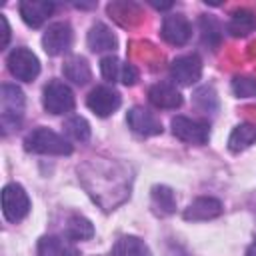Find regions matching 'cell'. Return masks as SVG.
<instances>
[{
    "label": "cell",
    "mask_w": 256,
    "mask_h": 256,
    "mask_svg": "<svg viewBox=\"0 0 256 256\" xmlns=\"http://www.w3.org/2000/svg\"><path fill=\"white\" fill-rule=\"evenodd\" d=\"M24 150L32 154H52V156H68L72 154V144L52 132L50 128H36L24 138Z\"/></svg>",
    "instance_id": "1"
},
{
    "label": "cell",
    "mask_w": 256,
    "mask_h": 256,
    "mask_svg": "<svg viewBox=\"0 0 256 256\" xmlns=\"http://www.w3.org/2000/svg\"><path fill=\"white\" fill-rule=\"evenodd\" d=\"M24 116V92L14 84H2L0 88V122L4 134L20 126Z\"/></svg>",
    "instance_id": "2"
},
{
    "label": "cell",
    "mask_w": 256,
    "mask_h": 256,
    "mask_svg": "<svg viewBox=\"0 0 256 256\" xmlns=\"http://www.w3.org/2000/svg\"><path fill=\"white\" fill-rule=\"evenodd\" d=\"M30 212V198L26 190L12 182L2 188V214L8 222H20Z\"/></svg>",
    "instance_id": "3"
},
{
    "label": "cell",
    "mask_w": 256,
    "mask_h": 256,
    "mask_svg": "<svg viewBox=\"0 0 256 256\" xmlns=\"http://www.w3.org/2000/svg\"><path fill=\"white\" fill-rule=\"evenodd\" d=\"M8 70L14 78L22 82H32L40 74V62L36 54L28 48H14L6 58Z\"/></svg>",
    "instance_id": "4"
},
{
    "label": "cell",
    "mask_w": 256,
    "mask_h": 256,
    "mask_svg": "<svg viewBox=\"0 0 256 256\" xmlns=\"http://www.w3.org/2000/svg\"><path fill=\"white\" fill-rule=\"evenodd\" d=\"M42 104L50 114H66L74 110V94L64 82L50 80L44 86Z\"/></svg>",
    "instance_id": "5"
},
{
    "label": "cell",
    "mask_w": 256,
    "mask_h": 256,
    "mask_svg": "<svg viewBox=\"0 0 256 256\" xmlns=\"http://www.w3.org/2000/svg\"><path fill=\"white\" fill-rule=\"evenodd\" d=\"M172 132L182 142L206 144L210 138V124L204 120L188 118V116H176V118H172Z\"/></svg>",
    "instance_id": "6"
},
{
    "label": "cell",
    "mask_w": 256,
    "mask_h": 256,
    "mask_svg": "<svg viewBox=\"0 0 256 256\" xmlns=\"http://www.w3.org/2000/svg\"><path fill=\"white\" fill-rule=\"evenodd\" d=\"M86 104H88V108H90L96 116L106 118V116L114 114V112L120 108L122 98H120V94H118L114 88H110V86H96V88L88 94Z\"/></svg>",
    "instance_id": "7"
},
{
    "label": "cell",
    "mask_w": 256,
    "mask_h": 256,
    "mask_svg": "<svg viewBox=\"0 0 256 256\" xmlns=\"http://www.w3.org/2000/svg\"><path fill=\"white\" fill-rule=\"evenodd\" d=\"M170 76L174 82H178L182 86H190V84L198 82L202 76V60L196 54L178 56L170 64Z\"/></svg>",
    "instance_id": "8"
},
{
    "label": "cell",
    "mask_w": 256,
    "mask_h": 256,
    "mask_svg": "<svg viewBox=\"0 0 256 256\" xmlns=\"http://www.w3.org/2000/svg\"><path fill=\"white\" fill-rule=\"evenodd\" d=\"M72 44V28L66 22H54L48 26V30L42 36V46L46 54L58 56L64 54Z\"/></svg>",
    "instance_id": "9"
},
{
    "label": "cell",
    "mask_w": 256,
    "mask_h": 256,
    "mask_svg": "<svg viewBox=\"0 0 256 256\" xmlns=\"http://www.w3.org/2000/svg\"><path fill=\"white\" fill-rule=\"evenodd\" d=\"M126 122H128L130 130L140 134V136H158V134H162L160 120L142 106H134L132 110H128Z\"/></svg>",
    "instance_id": "10"
},
{
    "label": "cell",
    "mask_w": 256,
    "mask_h": 256,
    "mask_svg": "<svg viewBox=\"0 0 256 256\" xmlns=\"http://www.w3.org/2000/svg\"><path fill=\"white\" fill-rule=\"evenodd\" d=\"M162 38L172 46H184L192 36V26L182 14H170L162 22Z\"/></svg>",
    "instance_id": "11"
},
{
    "label": "cell",
    "mask_w": 256,
    "mask_h": 256,
    "mask_svg": "<svg viewBox=\"0 0 256 256\" xmlns=\"http://www.w3.org/2000/svg\"><path fill=\"white\" fill-rule=\"evenodd\" d=\"M222 214V202L212 198V196H200L194 202L188 204L184 210V220L188 222H202V220H212Z\"/></svg>",
    "instance_id": "12"
},
{
    "label": "cell",
    "mask_w": 256,
    "mask_h": 256,
    "mask_svg": "<svg viewBox=\"0 0 256 256\" xmlns=\"http://www.w3.org/2000/svg\"><path fill=\"white\" fill-rule=\"evenodd\" d=\"M52 10H54V4L46 0H22L20 2V16L32 28L42 26L52 14Z\"/></svg>",
    "instance_id": "13"
},
{
    "label": "cell",
    "mask_w": 256,
    "mask_h": 256,
    "mask_svg": "<svg viewBox=\"0 0 256 256\" xmlns=\"http://www.w3.org/2000/svg\"><path fill=\"white\" fill-rule=\"evenodd\" d=\"M148 100L156 106V108H168L174 110L182 104V94L176 90V86L168 84V82H158L154 86H150L148 90Z\"/></svg>",
    "instance_id": "14"
},
{
    "label": "cell",
    "mask_w": 256,
    "mask_h": 256,
    "mask_svg": "<svg viewBox=\"0 0 256 256\" xmlns=\"http://www.w3.org/2000/svg\"><path fill=\"white\" fill-rule=\"evenodd\" d=\"M38 256H80V252L72 246V240H64L60 236H42L36 248Z\"/></svg>",
    "instance_id": "15"
},
{
    "label": "cell",
    "mask_w": 256,
    "mask_h": 256,
    "mask_svg": "<svg viewBox=\"0 0 256 256\" xmlns=\"http://www.w3.org/2000/svg\"><path fill=\"white\" fill-rule=\"evenodd\" d=\"M118 44L116 36L112 34V30L102 24V22H96L92 24L90 32H88V48L92 52H106V50H114Z\"/></svg>",
    "instance_id": "16"
},
{
    "label": "cell",
    "mask_w": 256,
    "mask_h": 256,
    "mask_svg": "<svg viewBox=\"0 0 256 256\" xmlns=\"http://www.w3.org/2000/svg\"><path fill=\"white\" fill-rule=\"evenodd\" d=\"M62 72H64V76H66L68 80H72V82L78 84V86L88 84V80H90V76H92L90 66H88L86 58H82V56H70V58L64 62Z\"/></svg>",
    "instance_id": "17"
},
{
    "label": "cell",
    "mask_w": 256,
    "mask_h": 256,
    "mask_svg": "<svg viewBox=\"0 0 256 256\" xmlns=\"http://www.w3.org/2000/svg\"><path fill=\"white\" fill-rule=\"evenodd\" d=\"M150 198H152L154 212L160 214V216H168L176 210V196H174L172 188H168V186H162V184L152 186Z\"/></svg>",
    "instance_id": "18"
},
{
    "label": "cell",
    "mask_w": 256,
    "mask_h": 256,
    "mask_svg": "<svg viewBox=\"0 0 256 256\" xmlns=\"http://www.w3.org/2000/svg\"><path fill=\"white\" fill-rule=\"evenodd\" d=\"M112 256H152L150 248L138 236H120L112 246Z\"/></svg>",
    "instance_id": "19"
},
{
    "label": "cell",
    "mask_w": 256,
    "mask_h": 256,
    "mask_svg": "<svg viewBox=\"0 0 256 256\" xmlns=\"http://www.w3.org/2000/svg\"><path fill=\"white\" fill-rule=\"evenodd\" d=\"M64 236L72 242H78V240H88L94 236V226L88 218L80 216V214H72L66 222V228H64Z\"/></svg>",
    "instance_id": "20"
},
{
    "label": "cell",
    "mask_w": 256,
    "mask_h": 256,
    "mask_svg": "<svg viewBox=\"0 0 256 256\" xmlns=\"http://www.w3.org/2000/svg\"><path fill=\"white\" fill-rule=\"evenodd\" d=\"M254 142H256V126L244 122L232 130V134L228 138V148H230V152H242V150L250 148Z\"/></svg>",
    "instance_id": "21"
},
{
    "label": "cell",
    "mask_w": 256,
    "mask_h": 256,
    "mask_svg": "<svg viewBox=\"0 0 256 256\" xmlns=\"http://www.w3.org/2000/svg\"><path fill=\"white\" fill-rule=\"evenodd\" d=\"M256 28V14L250 10H236L228 22V32L232 36H248Z\"/></svg>",
    "instance_id": "22"
},
{
    "label": "cell",
    "mask_w": 256,
    "mask_h": 256,
    "mask_svg": "<svg viewBox=\"0 0 256 256\" xmlns=\"http://www.w3.org/2000/svg\"><path fill=\"white\" fill-rule=\"evenodd\" d=\"M126 70H128V64L118 60L116 56H104L100 60V72L108 82H122Z\"/></svg>",
    "instance_id": "23"
},
{
    "label": "cell",
    "mask_w": 256,
    "mask_h": 256,
    "mask_svg": "<svg viewBox=\"0 0 256 256\" xmlns=\"http://www.w3.org/2000/svg\"><path fill=\"white\" fill-rule=\"evenodd\" d=\"M64 132L72 138V140H78V142H86L90 138V124L86 118L82 116H72L64 122Z\"/></svg>",
    "instance_id": "24"
},
{
    "label": "cell",
    "mask_w": 256,
    "mask_h": 256,
    "mask_svg": "<svg viewBox=\"0 0 256 256\" xmlns=\"http://www.w3.org/2000/svg\"><path fill=\"white\" fill-rule=\"evenodd\" d=\"M232 92L238 98H256V80L248 76H236L232 80Z\"/></svg>",
    "instance_id": "25"
},
{
    "label": "cell",
    "mask_w": 256,
    "mask_h": 256,
    "mask_svg": "<svg viewBox=\"0 0 256 256\" xmlns=\"http://www.w3.org/2000/svg\"><path fill=\"white\" fill-rule=\"evenodd\" d=\"M0 24H2V42H0V46L4 48V46L8 44V40H10V28H8L6 16H2V14H0Z\"/></svg>",
    "instance_id": "26"
},
{
    "label": "cell",
    "mask_w": 256,
    "mask_h": 256,
    "mask_svg": "<svg viewBox=\"0 0 256 256\" xmlns=\"http://www.w3.org/2000/svg\"><path fill=\"white\" fill-rule=\"evenodd\" d=\"M246 256H256V240L248 246V250H246Z\"/></svg>",
    "instance_id": "27"
}]
</instances>
